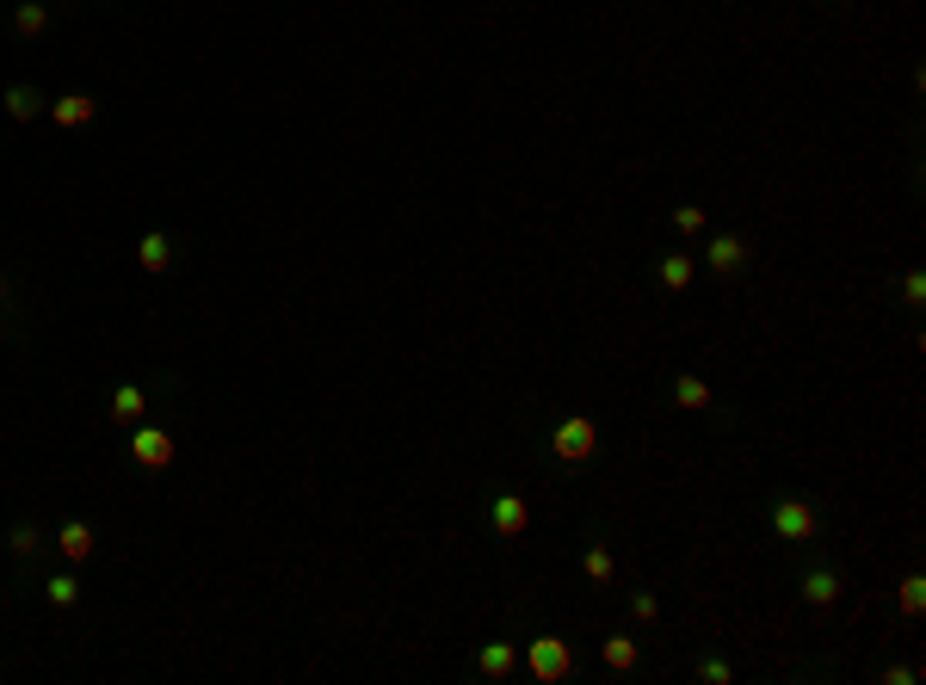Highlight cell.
Listing matches in <instances>:
<instances>
[{"label":"cell","mask_w":926,"mask_h":685,"mask_svg":"<svg viewBox=\"0 0 926 685\" xmlns=\"http://www.w3.org/2000/svg\"><path fill=\"white\" fill-rule=\"evenodd\" d=\"M772 537L778 544H815V537H822V513H815L803 494H778L772 500Z\"/></svg>","instance_id":"cell-1"},{"label":"cell","mask_w":926,"mask_h":685,"mask_svg":"<svg viewBox=\"0 0 926 685\" xmlns=\"http://www.w3.org/2000/svg\"><path fill=\"white\" fill-rule=\"evenodd\" d=\"M519 661H525L531 679H544V685H562L568 673H575V655H568V642H562V636H531Z\"/></svg>","instance_id":"cell-2"},{"label":"cell","mask_w":926,"mask_h":685,"mask_svg":"<svg viewBox=\"0 0 926 685\" xmlns=\"http://www.w3.org/2000/svg\"><path fill=\"white\" fill-rule=\"evenodd\" d=\"M550 451H556L562 463H593V451H599V426H593V414H568V420H556Z\"/></svg>","instance_id":"cell-3"},{"label":"cell","mask_w":926,"mask_h":685,"mask_svg":"<svg viewBox=\"0 0 926 685\" xmlns=\"http://www.w3.org/2000/svg\"><path fill=\"white\" fill-rule=\"evenodd\" d=\"M173 432L167 426H149V420H136V432H130V457H136V470H167L173 463Z\"/></svg>","instance_id":"cell-4"},{"label":"cell","mask_w":926,"mask_h":685,"mask_svg":"<svg viewBox=\"0 0 926 685\" xmlns=\"http://www.w3.org/2000/svg\"><path fill=\"white\" fill-rule=\"evenodd\" d=\"M488 525H494V537H525L531 531V500L525 494H494L488 500Z\"/></svg>","instance_id":"cell-5"},{"label":"cell","mask_w":926,"mask_h":685,"mask_svg":"<svg viewBox=\"0 0 926 685\" xmlns=\"http://www.w3.org/2000/svg\"><path fill=\"white\" fill-rule=\"evenodd\" d=\"M704 266L717 272V278H735V272L747 266V241H741V235H710V241H704Z\"/></svg>","instance_id":"cell-6"},{"label":"cell","mask_w":926,"mask_h":685,"mask_svg":"<svg viewBox=\"0 0 926 685\" xmlns=\"http://www.w3.org/2000/svg\"><path fill=\"white\" fill-rule=\"evenodd\" d=\"M797 593H803V605H834L840 599V568L834 562H809Z\"/></svg>","instance_id":"cell-7"},{"label":"cell","mask_w":926,"mask_h":685,"mask_svg":"<svg viewBox=\"0 0 926 685\" xmlns=\"http://www.w3.org/2000/svg\"><path fill=\"white\" fill-rule=\"evenodd\" d=\"M99 118V99L93 93H62V99H50V124H62V130H81V124H93Z\"/></svg>","instance_id":"cell-8"},{"label":"cell","mask_w":926,"mask_h":685,"mask_svg":"<svg viewBox=\"0 0 926 685\" xmlns=\"http://www.w3.org/2000/svg\"><path fill=\"white\" fill-rule=\"evenodd\" d=\"M599 661H605V667H612V673H630L636 661H643V642H636L630 630H612V636H605V642H599Z\"/></svg>","instance_id":"cell-9"},{"label":"cell","mask_w":926,"mask_h":685,"mask_svg":"<svg viewBox=\"0 0 926 685\" xmlns=\"http://www.w3.org/2000/svg\"><path fill=\"white\" fill-rule=\"evenodd\" d=\"M56 550H62L68 562H93V550H99V544H93V525H87V519H68V525L56 531Z\"/></svg>","instance_id":"cell-10"},{"label":"cell","mask_w":926,"mask_h":685,"mask_svg":"<svg viewBox=\"0 0 926 685\" xmlns=\"http://www.w3.org/2000/svg\"><path fill=\"white\" fill-rule=\"evenodd\" d=\"M673 402H680L686 414H704L710 402H717V395H710V383H704V377H692V371H680V377H673Z\"/></svg>","instance_id":"cell-11"},{"label":"cell","mask_w":926,"mask_h":685,"mask_svg":"<svg viewBox=\"0 0 926 685\" xmlns=\"http://www.w3.org/2000/svg\"><path fill=\"white\" fill-rule=\"evenodd\" d=\"M519 667V648L513 642H482V655H476V673H488V679H507Z\"/></svg>","instance_id":"cell-12"},{"label":"cell","mask_w":926,"mask_h":685,"mask_svg":"<svg viewBox=\"0 0 926 685\" xmlns=\"http://www.w3.org/2000/svg\"><path fill=\"white\" fill-rule=\"evenodd\" d=\"M136 266H142V272H167V266H173V241L149 229V235L136 241Z\"/></svg>","instance_id":"cell-13"},{"label":"cell","mask_w":926,"mask_h":685,"mask_svg":"<svg viewBox=\"0 0 926 685\" xmlns=\"http://www.w3.org/2000/svg\"><path fill=\"white\" fill-rule=\"evenodd\" d=\"M112 414H118L124 426H136V420H149V395H142L136 383H118V389H112Z\"/></svg>","instance_id":"cell-14"},{"label":"cell","mask_w":926,"mask_h":685,"mask_svg":"<svg viewBox=\"0 0 926 685\" xmlns=\"http://www.w3.org/2000/svg\"><path fill=\"white\" fill-rule=\"evenodd\" d=\"M7 112H13L19 124H31V118H44V112H50V99H44L38 87H7Z\"/></svg>","instance_id":"cell-15"},{"label":"cell","mask_w":926,"mask_h":685,"mask_svg":"<svg viewBox=\"0 0 926 685\" xmlns=\"http://www.w3.org/2000/svg\"><path fill=\"white\" fill-rule=\"evenodd\" d=\"M655 278H661V291H692V254H667L661 266H655Z\"/></svg>","instance_id":"cell-16"},{"label":"cell","mask_w":926,"mask_h":685,"mask_svg":"<svg viewBox=\"0 0 926 685\" xmlns=\"http://www.w3.org/2000/svg\"><path fill=\"white\" fill-rule=\"evenodd\" d=\"M581 574H587L593 587H605V581H612V574H618V556H612V544H587V556H581Z\"/></svg>","instance_id":"cell-17"},{"label":"cell","mask_w":926,"mask_h":685,"mask_svg":"<svg viewBox=\"0 0 926 685\" xmlns=\"http://www.w3.org/2000/svg\"><path fill=\"white\" fill-rule=\"evenodd\" d=\"M13 31H19V38H44V31H50V7H44V0H19Z\"/></svg>","instance_id":"cell-18"},{"label":"cell","mask_w":926,"mask_h":685,"mask_svg":"<svg viewBox=\"0 0 926 685\" xmlns=\"http://www.w3.org/2000/svg\"><path fill=\"white\" fill-rule=\"evenodd\" d=\"M902 611H908V618L926 611V574H908V581H902Z\"/></svg>","instance_id":"cell-19"},{"label":"cell","mask_w":926,"mask_h":685,"mask_svg":"<svg viewBox=\"0 0 926 685\" xmlns=\"http://www.w3.org/2000/svg\"><path fill=\"white\" fill-rule=\"evenodd\" d=\"M44 593H50V605H75L81 599V581H75V574H50Z\"/></svg>","instance_id":"cell-20"},{"label":"cell","mask_w":926,"mask_h":685,"mask_svg":"<svg viewBox=\"0 0 926 685\" xmlns=\"http://www.w3.org/2000/svg\"><path fill=\"white\" fill-rule=\"evenodd\" d=\"M673 229H680L686 241H698V235H704V210H698V204H680V210H673Z\"/></svg>","instance_id":"cell-21"},{"label":"cell","mask_w":926,"mask_h":685,"mask_svg":"<svg viewBox=\"0 0 926 685\" xmlns=\"http://www.w3.org/2000/svg\"><path fill=\"white\" fill-rule=\"evenodd\" d=\"M692 673H698L704 685H729V679H735V667H729V661H717V655H704V661H698Z\"/></svg>","instance_id":"cell-22"},{"label":"cell","mask_w":926,"mask_h":685,"mask_svg":"<svg viewBox=\"0 0 926 685\" xmlns=\"http://www.w3.org/2000/svg\"><path fill=\"white\" fill-rule=\"evenodd\" d=\"M630 618H636V624L661 618V599H655V593H630Z\"/></svg>","instance_id":"cell-23"},{"label":"cell","mask_w":926,"mask_h":685,"mask_svg":"<svg viewBox=\"0 0 926 685\" xmlns=\"http://www.w3.org/2000/svg\"><path fill=\"white\" fill-rule=\"evenodd\" d=\"M7 550H13V556H31V550H38V525H13Z\"/></svg>","instance_id":"cell-24"},{"label":"cell","mask_w":926,"mask_h":685,"mask_svg":"<svg viewBox=\"0 0 926 685\" xmlns=\"http://www.w3.org/2000/svg\"><path fill=\"white\" fill-rule=\"evenodd\" d=\"M902 303H926V272H908L902 278Z\"/></svg>","instance_id":"cell-25"},{"label":"cell","mask_w":926,"mask_h":685,"mask_svg":"<svg viewBox=\"0 0 926 685\" xmlns=\"http://www.w3.org/2000/svg\"><path fill=\"white\" fill-rule=\"evenodd\" d=\"M0 303H7V278H0Z\"/></svg>","instance_id":"cell-26"}]
</instances>
